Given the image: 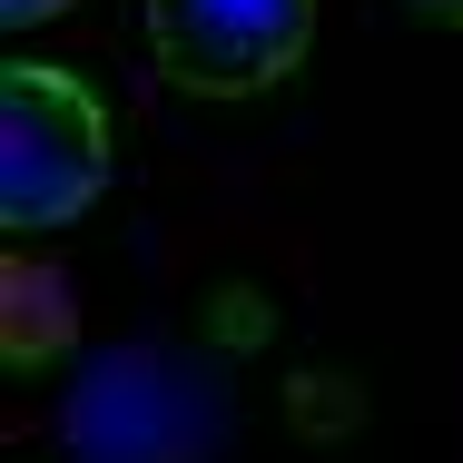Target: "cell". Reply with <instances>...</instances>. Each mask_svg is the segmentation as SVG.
Instances as JSON below:
<instances>
[{
  "label": "cell",
  "mask_w": 463,
  "mask_h": 463,
  "mask_svg": "<svg viewBox=\"0 0 463 463\" xmlns=\"http://www.w3.org/2000/svg\"><path fill=\"white\" fill-rule=\"evenodd\" d=\"M109 187V99L60 60H10L0 70V217L60 227Z\"/></svg>",
  "instance_id": "6da1fadb"
},
{
  "label": "cell",
  "mask_w": 463,
  "mask_h": 463,
  "mask_svg": "<svg viewBox=\"0 0 463 463\" xmlns=\"http://www.w3.org/2000/svg\"><path fill=\"white\" fill-rule=\"evenodd\" d=\"M148 70L197 99L277 90L316 40V0H138Z\"/></svg>",
  "instance_id": "7a4b0ae2"
},
{
  "label": "cell",
  "mask_w": 463,
  "mask_h": 463,
  "mask_svg": "<svg viewBox=\"0 0 463 463\" xmlns=\"http://www.w3.org/2000/svg\"><path fill=\"white\" fill-rule=\"evenodd\" d=\"M0 10H10V20H40V10H60V0H0Z\"/></svg>",
  "instance_id": "3957f363"
},
{
  "label": "cell",
  "mask_w": 463,
  "mask_h": 463,
  "mask_svg": "<svg viewBox=\"0 0 463 463\" xmlns=\"http://www.w3.org/2000/svg\"><path fill=\"white\" fill-rule=\"evenodd\" d=\"M424 10H444V20H463V0H424Z\"/></svg>",
  "instance_id": "277c9868"
}]
</instances>
